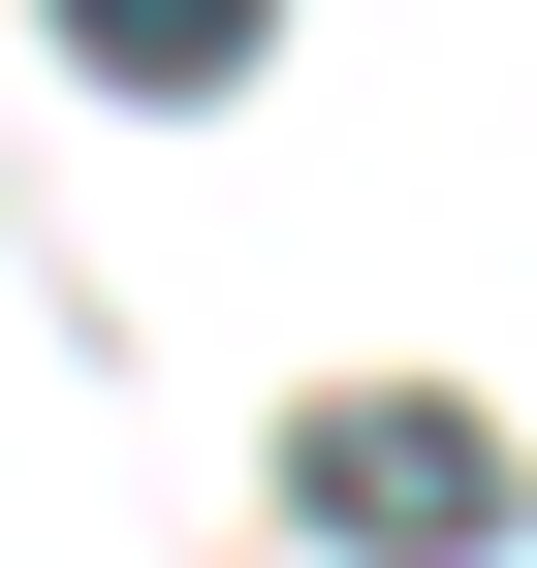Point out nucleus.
I'll list each match as a JSON object with an SVG mask.
<instances>
[{"label": "nucleus", "mask_w": 537, "mask_h": 568, "mask_svg": "<svg viewBox=\"0 0 537 568\" xmlns=\"http://www.w3.org/2000/svg\"><path fill=\"white\" fill-rule=\"evenodd\" d=\"M285 506L348 537V568H506V537H537V474H506V410L348 379V410H285Z\"/></svg>", "instance_id": "1"}, {"label": "nucleus", "mask_w": 537, "mask_h": 568, "mask_svg": "<svg viewBox=\"0 0 537 568\" xmlns=\"http://www.w3.org/2000/svg\"><path fill=\"white\" fill-rule=\"evenodd\" d=\"M63 63H95V95H253V32H285V0H32Z\"/></svg>", "instance_id": "2"}]
</instances>
